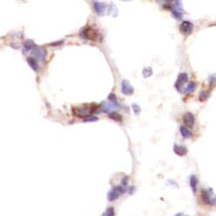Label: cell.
<instances>
[{
	"instance_id": "1",
	"label": "cell",
	"mask_w": 216,
	"mask_h": 216,
	"mask_svg": "<svg viewBox=\"0 0 216 216\" xmlns=\"http://www.w3.org/2000/svg\"><path fill=\"white\" fill-rule=\"evenodd\" d=\"M99 108V106L95 103L91 104H84L81 106H74L73 107V113L75 116L80 117V118H87V117L92 116L93 112Z\"/></svg>"
},
{
	"instance_id": "2",
	"label": "cell",
	"mask_w": 216,
	"mask_h": 216,
	"mask_svg": "<svg viewBox=\"0 0 216 216\" xmlns=\"http://www.w3.org/2000/svg\"><path fill=\"white\" fill-rule=\"evenodd\" d=\"M80 36L88 40L97 41L100 37V34L92 27H85L80 30Z\"/></svg>"
},
{
	"instance_id": "3",
	"label": "cell",
	"mask_w": 216,
	"mask_h": 216,
	"mask_svg": "<svg viewBox=\"0 0 216 216\" xmlns=\"http://www.w3.org/2000/svg\"><path fill=\"white\" fill-rule=\"evenodd\" d=\"M201 199L203 200L205 204L208 205H214L215 204V197L212 188H208V189H201Z\"/></svg>"
},
{
	"instance_id": "4",
	"label": "cell",
	"mask_w": 216,
	"mask_h": 216,
	"mask_svg": "<svg viewBox=\"0 0 216 216\" xmlns=\"http://www.w3.org/2000/svg\"><path fill=\"white\" fill-rule=\"evenodd\" d=\"M29 51H31V54L34 57H32L33 59L35 60H39V61H43L45 59V57L47 56V51L46 49L43 47H37V46H34ZM28 52V53H29Z\"/></svg>"
},
{
	"instance_id": "5",
	"label": "cell",
	"mask_w": 216,
	"mask_h": 216,
	"mask_svg": "<svg viewBox=\"0 0 216 216\" xmlns=\"http://www.w3.org/2000/svg\"><path fill=\"white\" fill-rule=\"evenodd\" d=\"M188 76L187 73H181L177 77V80H176V84H175V88L178 91V92H182V89H183L184 84L186 82H188Z\"/></svg>"
},
{
	"instance_id": "6",
	"label": "cell",
	"mask_w": 216,
	"mask_h": 216,
	"mask_svg": "<svg viewBox=\"0 0 216 216\" xmlns=\"http://www.w3.org/2000/svg\"><path fill=\"white\" fill-rule=\"evenodd\" d=\"M125 191H126V188L124 187H123V186H117L108 193V200L110 201L116 200L117 198H119V196L121 194H124V193H125Z\"/></svg>"
},
{
	"instance_id": "7",
	"label": "cell",
	"mask_w": 216,
	"mask_h": 216,
	"mask_svg": "<svg viewBox=\"0 0 216 216\" xmlns=\"http://www.w3.org/2000/svg\"><path fill=\"white\" fill-rule=\"evenodd\" d=\"M179 29H180V31L182 34H183L185 36H188V35H190L192 33L194 25L189 21H184L181 24Z\"/></svg>"
},
{
	"instance_id": "8",
	"label": "cell",
	"mask_w": 216,
	"mask_h": 216,
	"mask_svg": "<svg viewBox=\"0 0 216 216\" xmlns=\"http://www.w3.org/2000/svg\"><path fill=\"white\" fill-rule=\"evenodd\" d=\"M121 91L124 95H132L134 93V88L127 80H123L121 82Z\"/></svg>"
},
{
	"instance_id": "9",
	"label": "cell",
	"mask_w": 216,
	"mask_h": 216,
	"mask_svg": "<svg viewBox=\"0 0 216 216\" xmlns=\"http://www.w3.org/2000/svg\"><path fill=\"white\" fill-rule=\"evenodd\" d=\"M183 123L185 127L187 126L188 128H192L195 125V117L191 112H187L183 116Z\"/></svg>"
},
{
	"instance_id": "10",
	"label": "cell",
	"mask_w": 216,
	"mask_h": 216,
	"mask_svg": "<svg viewBox=\"0 0 216 216\" xmlns=\"http://www.w3.org/2000/svg\"><path fill=\"white\" fill-rule=\"evenodd\" d=\"M93 8L99 16H104L106 12V4L101 2H93Z\"/></svg>"
},
{
	"instance_id": "11",
	"label": "cell",
	"mask_w": 216,
	"mask_h": 216,
	"mask_svg": "<svg viewBox=\"0 0 216 216\" xmlns=\"http://www.w3.org/2000/svg\"><path fill=\"white\" fill-rule=\"evenodd\" d=\"M173 151L176 153L177 156H183L188 153V149L184 145H180V144H175L173 147Z\"/></svg>"
},
{
	"instance_id": "12",
	"label": "cell",
	"mask_w": 216,
	"mask_h": 216,
	"mask_svg": "<svg viewBox=\"0 0 216 216\" xmlns=\"http://www.w3.org/2000/svg\"><path fill=\"white\" fill-rule=\"evenodd\" d=\"M180 132H181V134H182V136L184 138H186V139L191 138L193 136L192 132H190L187 127L183 126V125L180 126Z\"/></svg>"
},
{
	"instance_id": "13",
	"label": "cell",
	"mask_w": 216,
	"mask_h": 216,
	"mask_svg": "<svg viewBox=\"0 0 216 216\" xmlns=\"http://www.w3.org/2000/svg\"><path fill=\"white\" fill-rule=\"evenodd\" d=\"M108 118L114 120V121H117V122H122V120H123V117L121 116V114H119V112H109Z\"/></svg>"
},
{
	"instance_id": "14",
	"label": "cell",
	"mask_w": 216,
	"mask_h": 216,
	"mask_svg": "<svg viewBox=\"0 0 216 216\" xmlns=\"http://www.w3.org/2000/svg\"><path fill=\"white\" fill-rule=\"evenodd\" d=\"M108 14L111 15V16L116 17L119 14V11H118V8L117 6L114 4H111L109 5V9H108Z\"/></svg>"
},
{
	"instance_id": "15",
	"label": "cell",
	"mask_w": 216,
	"mask_h": 216,
	"mask_svg": "<svg viewBox=\"0 0 216 216\" xmlns=\"http://www.w3.org/2000/svg\"><path fill=\"white\" fill-rule=\"evenodd\" d=\"M197 184H198V180H197L196 176L194 175L190 176V187L192 188L194 193H196V191H197Z\"/></svg>"
},
{
	"instance_id": "16",
	"label": "cell",
	"mask_w": 216,
	"mask_h": 216,
	"mask_svg": "<svg viewBox=\"0 0 216 216\" xmlns=\"http://www.w3.org/2000/svg\"><path fill=\"white\" fill-rule=\"evenodd\" d=\"M108 100L111 102V104H112L114 106H119V102H118V99H117L116 95L114 94V93H110L109 95H108L107 97Z\"/></svg>"
},
{
	"instance_id": "17",
	"label": "cell",
	"mask_w": 216,
	"mask_h": 216,
	"mask_svg": "<svg viewBox=\"0 0 216 216\" xmlns=\"http://www.w3.org/2000/svg\"><path fill=\"white\" fill-rule=\"evenodd\" d=\"M27 61H28L29 65L30 66V68L34 69L35 71H36L38 69V64H37V61H36L35 59H33L32 57H29L27 59Z\"/></svg>"
},
{
	"instance_id": "18",
	"label": "cell",
	"mask_w": 216,
	"mask_h": 216,
	"mask_svg": "<svg viewBox=\"0 0 216 216\" xmlns=\"http://www.w3.org/2000/svg\"><path fill=\"white\" fill-rule=\"evenodd\" d=\"M196 84L192 81V82H189L188 84V86L185 88V92H188V93H191V92H194L196 91Z\"/></svg>"
},
{
	"instance_id": "19",
	"label": "cell",
	"mask_w": 216,
	"mask_h": 216,
	"mask_svg": "<svg viewBox=\"0 0 216 216\" xmlns=\"http://www.w3.org/2000/svg\"><path fill=\"white\" fill-rule=\"evenodd\" d=\"M210 90H208V91H202V92H200V95H199V99H200V101H206V100H208V97L210 96Z\"/></svg>"
},
{
	"instance_id": "20",
	"label": "cell",
	"mask_w": 216,
	"mask_h": 216,
	"mask_svg": "<svg viewBox=\"0 0 216 216\" xmlns=\"http://www.w3.org/2000/svg\"><path fill=\"white\" fill-rule=\"evenodd\" d=\"M116 106H114L112 104H106V103H103V106L101 111L103 112H109V111H111L112 108H115Z\"/></svg>"
},
{
	"instance_id": "21",
	"label": "cell",
	"mask_w": 216,
	"mask_h": 216,
	"mask_svg": "<svg viewBox=\"0 0 216 216\" xmlns=\"http://www.w3.org/2000/svg\"><path fill=\"white\" fill-rule=\"evenodd\" d=\"M152 74H153V71H152L151 68H145L143 70V76H144V78L151 77L152 75Z\"/></svg>"
},
{
	"instance_id": "22",
	"label": "cell",
	"mask_w": 216,
	"mask_h": 216,
	"mask_svg": "<svg viewBox=\"0 0 216 216\" xmlns=\"http://www.w3.org/2000/svg\"><path fill=\"white\" fill-rule=\"evenodd\" d=\"M132 107L133 112H134V113H135L136 115H139V114H140L141 107L139 105L137 104V103H133V104L132 105Z\"/></svg>"
},
{
	"instance_id": "23",
	"label": "cell",
	"mask_w": 216,
	"mask_h": 216,
	"mask_svg": "<svg viewBox=\"0 0 216 216\" xmlns=\"http://www.w3.org/2000/svg\"><path fill=\"white\" fill-rule=\"evenodd\" d=\"M171 12H172L173 16H174L175 18L178 19V20L182 19V16H183V15H182V12L176 11H174V10H171Z\"/></svg>"
},
{
	"instance_id": "24",
	"label": "cell",
	"mask_w": 216,
	"mask_h": 216,
	"mask_svg": "<svg viewBox=\"0 0 216 216\" xmlns=\"http://www.w3.org/2000/svg\"><path fill=\"white\" fill-rule=\"evenodd\" d=\"M98 119H98V117L89 116V117H87V118H85L84 119H83V121H84L85 123H88V122H95V121H97Z\"/></svg>"
},
{
	"instance_id": "25",
	"label": "cell",
	"mask_w": 216,
	"mask_h": 216,
	"mask_svg": "<svg viewBox=\"0 0 216 216\" xmlns=\"http://www.w3.org/2000/svg\"><path fill=\"white\" fill-rule=\"evenodd\" d=\"M103 216H114V209L113 208H108L107 210L106 211Z\"/></svg>"
},
{
	"instance_id": "26",
	"label": "cell",
	"mask_w": 216,
	"mask_h": 216,
	"mask_svg": "<svg viewBox=\"0 0 216 216\" xmlns=\"http://www.w3.org/2000/svg\"><path fill=\"white\" fill-rule=\"evenodd\" d=\"M64 43V41L61 40V41H58V42H56V43H50L49 45L50 46H60V45H61V44Z\"/></svg>"
},
{
	"instance_id": "27",
	"label": "cell",
	"mask_w": 216,
	"mask_h": 216,
	"mask_svg": "<svg viewBox=\"0 0 216 216\" xmlns=\"http://www.w3.org/2000/svg\"><path fill=\"white\" fill-rule=\"evenodd\" d=\"M127 183H128V177L125 176L124 179L122 180V186H123V187H125V186L127 185Z\"/></svg>"
},
{
	"instance_id": "28",
	"label": "cell",
	"mask_w": 216,
	"mask_h": 216,
	"mask_svg": "<svg viewBox=\"0 0 216 216\" xmlns=\"http://www.w3.org/2000/svg\"><path fill=\"white\" fill-rule=\"evenodd\" d=\"M214 81H215V74H212V75L210 76V78H209V83L213 84Z\"/></svg>"
}]
</instances>
